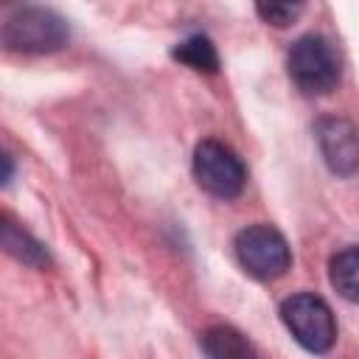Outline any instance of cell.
<instances>
[{
    "label": "cell",
    "mask_w": 359,
    "mask_h": 359,
    "mask_svg": "<svg viewBox=\"0 0 359 359\" xmlns=\"http://www.w3.org/2000/svg\"><path fill=\"white\" fill-rule=\"evenodd\" d=\"M70 36L65 17L53 8L22 6L3 22V45L20 53H50L59 50Z\"/></svg>",
    "instance_id": "1"
},
{
    "label": "cell",
    "mask_w": 359,
    "mask_h": 359,
    "mask_svg": "<svg viewBox=\"0 0 359 359\" xmlns=\"http://www.w3.org/2000/svg\"><path fill=\"white\" fill-rule=\"evenodd\" d=\"M280 320L294 337V342L306 348L309 353H325L337 342L334 311L314 292H300V294L286 297L280 303Z\"/></svg>",
    "instance_id": "2"
},
{
    "label": "cell",
    "mask_w": 359,
    "mask_h": 359,
    "mask_svg": "<svg viewBox=\"0 0 359 359\" xmlns=\"http://www.w3.org/2000/svg\"><path fill=\"white\" fill-rule=\"evenodd\" d=\"M286 67L297 90L306 95H325L339 81V59L331 42L317 34H306L289 48Z\"/></svg>",
    "instance_id": "3"
},
{
    "label": "cell",
    "mask_w": 359,
    "mask_h": 359,
    "mask_svg": "<svg viewBox=\"0 0 359 359\" xmlns=\"http://www.w3.org/2000/svg\"><path fill=\"white\" fill-rule=\"evenodd\" d=\"M236 258L241 269L258 280H275L280 278L289 264L292 252L286 238L272 224H250L236 236Z\"/></svg>",
    "instance_id": "4"
},
{
    "label": "cell",
    "mask_w": 359,
    "mask_h": 359,
    "mask_svg": "<svg viewBox=\"0 0 359 359\" xmlns=\"http://www.w3.org/2000/svg\"><path fill=\"white\" fill-rule=\"evenodd\" d=\"M194 177L199 182V188H205L208 194L219 196V199H233L241 194L244 182H247V171L244 163L238 160V154L219 143V140H202L194 151Z\"/></svg>",
    "instance_id": "5"
},
{
    "label": "cell",
    "mask_w": 359,
    "mask_h": 359,
    "mask_svg": "<svg viewBox=\"0 0 359 359\" xmlns=\"http://www.w3.org/2000/svg\"><path fill=\"white\" fill-rule=\"evenodd\" d=\"M314 132H317L323 160L334 174L351 177L359 171V132L351 121L323 118V121H317Z\"/></svg>",
    "instance_id": "6"
},
{
    "label": "cell",
    "mask_w": 359,
    "mask_h": 359,
    "mask_svg": "<svg viewBox=\"0 0 359 359\" xmlns=\"http://www.w3.org/2000/svg\"><path fill=\"white\" fill-rule=\"evenodd\" d=\"M199 342L208 359H258L252 342L230 325H210Z\"/></svg>",
    "instance_id": "7"
},
{
    "label": "cell",
    "mask_w": 359,
    "mask_h": 359,
    "mask_svg": "<svg viewBox=\"0 0 359 359\" xmlns=\"http://www.w3.org/2000/svg\"><path fill=\"white\" fill-rule=\"evenodd\" d=\"M0 241L6 247L8 255H14L17 261L28 264V266H48L50 258H48V250L22 227H17L14 222L3 219V227H0Z\"/></svg>",
    "instance_id": "8"
},
{
    "label": "cell",
    "mask_w": 359,
    "mask_h": 359,
    "mask_svg": "<svg viewBox=\"0 0 359 359\" xmlns=\"http://www.w3.org/2000/svg\"><path fill=\"white\" fill-rule=\"evenodd\" d=\"M331 286L339 292V297L359 303V244H351L339 250L328 264Z\"/></svg>",
    "instance_id": "9"
},
{
    "label": "cell",
    "mask_w": 359,
    "mask_h": 359,
    "mask_svg": "<svg viewBox=\"0 0 359 359\" xmlns=\"http://www.w3.org/2000/svg\"><path fill=\"white\" fill-rule=\"evenodd\" d=\"M174 59H180L182 65H188L191 70H199V73H216V67H219V53L205 34H194V36L182 39L174 48Z\"/></svg>",
    "instance_id": "10"
},
{
    "label": "cell",
    "mask_w": 359,
    "mask_h": 359,
    "mask_svg": "<svg viewBox=\"0 0 359 359\" xmlns=\"http://www.w3.org/2000/svg\"><path fill=\"white\" fill-rule=\"evenodd\" d=\"M255 11L261 14V20H266V22H272V25L283 28V25H289V22L303 11V6H292V3H261Z\"/></svg>",
    "instance_id": "11"
}]
</instances>
